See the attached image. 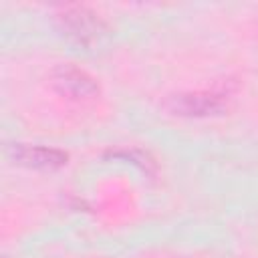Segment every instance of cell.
I'll return each instance as SVG.
<instances>
[{
    "label": "cell",
    "instance_id": "obj_1",
    "mask_svg": "<svg viewBox=\"0 0 258 258\" xmlns=\"http://www.w3.org/2000/svg\"><path fill=\"white\" fill-rule=\"evenodd\" d=\"M56 28L75 44L91 46L107 32V24L85 6H67L56 14Z\"/></svg>",
    "mask_w": 258,
    "mask_h": 258
},
{
    "label": "cell",
    "instance_id": "obj_2",
    "mask_svg": "<svg viewBox=\"0 0 258 258\" xmlns=\"http://www.w3.org/2000/svg\"><path fill=\"white\" fill-rule=\"evenodd\" d=\"M161 107L175 117H218L228 111V99L222 93L210 91H187V93H173L167 95Z\"/></svg>",
    "mask_w": 258,
    "mask_h": 258
},
{
    "label": "cell",
    "instance_id": "obj_3",
    "mask_svg": "<svg viewBox=\"0 0 258 258\" xmlns=\"http://www.w3.org/2000/svg\"><path fill=\"white\" fill-rule=\"evenodd\" d=\"M48 81L58 95L71 101H89L99 95V83L75 64H56L50 71Z\"/></svg>",
    "mask_w": 258,
    "mask_h": 258
},
{
    "label": "cell",
    "instance_id": "obj_4",
    "mask_svg": "<svg viewBox=\"0 0 258 258\" xmlns=\"http://www.w3.org/2000/svg\"><path fill=\"white\" fill-rule=\"evenodd\" d=\"M6 157L22 167L38 171H56L67 165L69 153L56 147L30 145V143H10L6 145Z\"/></svg>",
    "mask_w": 258,
    "mask_h": 258
}]
</instances>
